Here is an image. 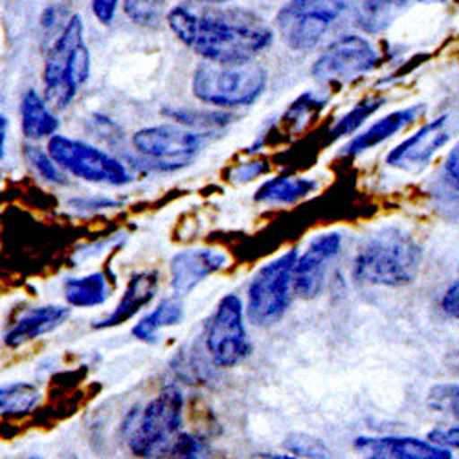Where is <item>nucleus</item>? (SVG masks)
Segmentation results:
<instances>
[{"label":"nucleus","instance_id":"nucleus-1","mask_svg":"<svg viewBox=\"0 0 459 459\" xmlns=\"http://www.w3.org/2000/svg\"><path fill=\"white\" fill-rule=\"evenodd\" d=\"M177 39L204 61L250 63L274 41V31L257 13L239 8L195 10L180 4L168 13Z\"/></svg>","mask_w":459,"mask_h":459},{"label":"nucleus","instance_id":"nucleus-2","mask_svg":"<svg viewBox=\"0 0 459 459\" xmlns=\"http://www.w3.org/2000/svg\"><path fill=\"white\" fill-rule=\"evenodd\" d=\"M423 263L420 245L406 230L380 228L369 234L353 259V278L378 287H406L415 281Z\"/></svg>","mask_w":459,"mask_h":459},{"label":"nucleus","instance_id":"nucleus-3","mask_svg":"<svg viewBox=\"0 0 459 459\" xmlns=\"http://www.w3.org/2000/svg\"><path fill=\"white\" fill-rule=\"evenodd\" d=\"M91 75V52L85 45L83 21L72 15L48 50L43 70L45 100L50 107L66 108Z\"/></svg>","mask_w":459,"mask_h":459},{"label":"nucleus","instance_id":"nucleus-4","mask_svg":"<svg viewBox=\"0 0 459 459\" xmlns=\"http://www.w3.org/2000/svg\"><path fill=\"white\" fill-rule=\"evenodd\" d=\"M269 83L266 68L257 61L250 63H213L203 61L194 74V96L206 105L232 110L254 105Z\"/></svg>","mask_w":459,"mask_h":459},{"label":"nucleus","instance_id":"nucleus-5","mask_svg":"<svg viewBox=\"0 0 459 459\" xmlns=\"http://www.w3.org/2000/svg\"><path fill=\"white\" fill-rule=\"evenodd\" d=\"M184 419L182 392L168 385L140 411H131L124 423L131 452L142 459L164 457L180 436Z\"/></svg>","mask_w":459,"mask_h":459},{"label":"nucleus","instance_id":"nucleus-6","mask_svg":"<svg viewBox=\"0 0 459 459\" xmlns=\"http://www.w3.org/2000/svg\"><path fill=\"white\" fill-rule=\"evenodd\" d=\"M298 250H289L280 257L264 263L248 285L247 313L254 325H276L290 307L294 290V269Z\"/></svg>","mask_w":459,"mask_h":459},{"label":"nucleus","instance_id":"nucleus-7","mask_svg":"<svg viewBox=\"0 0 459 459\" xmlns=\"http://www.w3.org/2000/svg\"><path fill=\"white\" fill-rule=\"evenodd\" d=\"M346 8L348 0H289L276 17V28L290 50L309 52Z\"/></svg>","mask_w":459,"mask_h":459},{"label":"nucleus","instance_id":"nucleus-8","mask_svg":"<svg viewBox=\"0 0 459 459\" xmlns=\"http://www.w3.org/2000/svg\"><path fill=\"white\" fill-rule=\"evenodd\" d=\"M48 152L63 171L92 184L127 186L134 180L118 159L80 140L56 134L48 140Z\"/></svg>","mask_w":459,"mask_h":459},{"label":"nucleus","instance_id":"nucleus-9","mask_svg":"<svg viewBox=\"0 0 459 459\" xmlns=\"http://www.w3.org/2000/svg\"><path fill=\"white\" fill-rule=\"evenodd\" d=\"M206 350L219 368H234L250 355L252 343L245 327L243 301L238 294H226L217 303L206 327Z\"/></svg>","mask_w":459,"mask_h":459},{"label":"nucleus","instance_id":"nucleus-10","mask_svg":"<svg viewBox=\"0 0 459 459\" xmlns=\"http://www.w3.org/2000/svg\"><path fill=\"white\" fill-rule=\"evenodd\" d=\"M133 147L157 171H178L197 159L203 147V133L173 126L145 127L134 133Z\"/></svg>","mask_w":459,"mask_h":459},{"label":"nucleus","instance_id":"nucleus-11","mask_svg":"<svg viewBox=\"0 0 459 459\" xmlns=\"http://www.w3.org/2000/svg\"><path fill=\"white\" fill-rule=\"evenodd\" d=\"M380 65L377 48L360 35H343L333 41L313 63V78L324 83H350Z\"/></svg>","mask_w":459,"mask_h":459},{"label":"nucleus","instance_id":"nucleus-12","mask_svg":"<svg viewBox=\"0 0 459 459\" xmlns=\"http://www.w3.org/2000/svg\"><path fill=\"white\" fill-rule=\"evenodd\" d=\"M452 140V127L448 114L434 118L419 127L413 134L395 145L386 157V164L406 173H420L427 169L432 159Z\"/></svg>","mask_w":459,"mask_h":459},{"label":"nucleus","instance_id":"nucleus-13","mask_svg":"<svg viewBox=\"0 0 459 459\" xmlns=\"http://www.w3.org/2000/svg\"><path fill=\"white\" fill-rule=\"evenodd\" d=\"M342 236L336 232H327L315 236L298 257L294 269V294L303 299H313L322 294L325 287V278L329 264L340 255Z\"/></svg>","mask_w":459,"mask_h":459},{"label":"nucleus","instance_id":"nucleus-14","mask_svg":"<svg viewBox=\"0 0 459 459\" xmlns=\"http://www.w3.org/2000/svg\"><path fill=\"white\" fill-rule=\"evenodd\" d=\"M230 259L217 248H187L173 255L169 263L171 290L184 298L206 278L217 274L228 266Z\"/></svg>","mask_w":459,"mask_h":459},{"label":"nucleus","instance_id":"nucleus-15","mask_svg":"<svg viewBox=\"0 0 459 459\" xmlns=\"http://www.w3.org/2000/svg\"><path fill=\"white\" fill-rule=\"evenodd\" d=\"M355 450L366 459H452L450 448L417 437H357Z\"/></svg>","mask_w":459,"mask_h":459},{"label":"nucleus","instance_id":"nucleus-16","mask_svg":"<svg viewBox=\"0 0 459 459\" xmlns=\"http://www.w3.org/2000/svg\"><path fill=\"white\" fill-rule=\"evenodd\" d=\"M427 114V105L425 103H415L410 105L406 108H399L394 110L386 117H382L380 120H377L373 126H369L364 133L357 134L348 145L346 149L342 151V155L348 157H359L362 152L385 143L386 140L394 138L395 134H399L401 131L408 129L410 126H413L415 122H419Z\"/></svg>","mask_w":459,"mask_h":459},{"label":"nucleus","instance_id":"nucleus-17","mask_svg":"<svg viewBox=\"0 0 459 459\" xmlns=\"http://www.w3.org/2000/svg\"><path fill=\"white\" fill-rule=\"evenodd\" d=\"M159 290V273L157 271H143L134 274L118 301L117 309H114L108 316L94 322V329H110L129 322L133 316H136L147 303L152 301Z\"/></svg>","mask_w":459,"mask_h":459},{"label":"nucleus","instance_id":"nucleus-18","mask_svg":"<svg viewBox=\"0 0 459 459\" xmlns=\"http://www.w3.org/2000/svg\"><path fill=\"white\" fill-rule=\"evenodd\" d=\"M70 316V309L61 307V305H45L26 311L4 334V343L8 348L15 350L24 346V343L39 338L59 325H63Z\"/></svg>","mask_w":459,"mask_h":459},{"label":"nucleus","instance_id":"nucleus-19","mask_svg":"<svg viewBox=\"0 0 459 459\" xmlns=\"http://www.w3.org/2000/svg\"><path fill=\"white\" fill-rule=\"evenodd\" d=\"M318 189V182L309 177H296V175H280L263 182L254 201L259 204H273V206H292L303 199H307Z\"/></svg>","mask_w":459,"mask_h":459},{"label":"nucleus","instance_id":"nucleus-20","mask_svg":"<svg viewBox=\"0 0 459 459\" xmlns=\"http://www.w3.org/2000/svg\"><path fill=\"white\" fill-rule=\"evenodd\" d=\"M21 127L24 138L31 142L52 138L59 129V120L54 117L48 101L33 89L26 91L21 100Z\"/></svg>","mask_w":459,"mask_h":459},{"label":"nucleus","instance_id":"nucleus-21","mask_svg":"<svg viewBox=\"0 0 459 459\" xmlns=\"http://www.w3.org/2000/svg\"><path fill=\"white\" fill-rule=\"evenodd\" d=\"M406 4V0H360L355 10V24L366 33H382L394 24Z\"/></svg>","mask_w":459,"mask_h":459},{"label":"nucleus","instance_id":"nucleus-22","mask_svg":"<svg viewBox=\"0 0 459 459\" xmlns=\"http://www.w3.org/2000/svg\"><path fill=\"white\" fill-rule=\"evenodd\" d=\"M180 299L182 298L173 296V298H168V299L160 301L155 311L149 313L147 316H143L133 327V336L142 340V342L152 343V342H157L162 329L178 325L184 318V305H182Z\"/></svg>","mask_w":459,"mask_h":459},{"label":"nucleus","instance_id":"nucleus-23","mask_svg":"<svg viewBox=\"0 0 459 459\" xmlns=\"http://www.w3.org/2000/svg\"><path fill=\"white\" fill-rule=\"evenodd\" d=\"M63 289L66 303L80 309L100 307L108 298V281L101 273H92L83 278H68Z\"/></svg>","mask_w":459,"mask_h":459},{"label":"nucleus","instance_id":"nucleus-24","mask_svg":"<svg viewBox=\"0 0 459 459\" xmlns=\"http://www.w3.org/2000/svg\"><path fill=\"white\" fill-rule=\"evenodd\" d=\"M162 114L184 127L197 129V131L222 129L234 122V117L228 110H204V108L168 105L162 108Z\"/></svg>","mask_w":459,"mask_h":459},{"label":"nucleus","instance_id":"nucleus-25","mask_svg":"<svg viewBox=\"0 0 459 459\" xmlns=\"http://www.w3.org/2000/svg\"><path fill=\"white\" fill-rule=\"evenodd\" d=\"M385 103H386V98L382 96H371L359 101L350 112L343 114V117L338 118V122L331 127V134H329L331 142L355 134L368 122V118H371L375 112H378L382 107H385Z\"/></svg>","mask_w":459,"mask_h":459},{"label":"nucleus","instance_id":"nucleus-26","mask_svg":"<svg viewBox=\"0 0 459 459\" xmlns=\"http://www.w3.org/2000/svg\"><path fill=\"white\" fill-rule=\"evenodd\" d=\"M41 401V392L31 382H13L0 392L3 415H26Z\"/></svg>","mask_w":459,"mask_h":459},{"label":"nucleus","instance_id":"nucleus-27","mask_svg":"<svg viewBox=\"0 0 459 459\" xmlns=\"http://www.w3.org/2000/svg\"><path fill=\"white\" fill-rule=\"evenodd\" d=\"M22 155L26 164L31 168L35 175H39L43 180L54 186H66V175L57 166V162L50 157L48 151H43L41 147L26 143L22 149Z\"/></svg>","mask_w":459,"mask_h":459},{"label":"nucleus","instance_id":"nucleus-28","mask_svg":"<svg viewBox=\"0 0 459 459\" xmlns=\"http://www.w3.org/2000/svg\"><path fill=\"white\" fill-rule=\"evenodd\" d=\"M168 0H124L126 15L138 26H157L166 13Z\"/></svg>","mask_w":459,"mask_h":459},{"label":"nucleus","instance_id":"nucleus-29","mask_svg":"<svg viewBox=\"0 0 459 459\" xmlns=\"http://www.w3.org/2000/svg\"><path fill=\"white\" fill-rule=\"evenodd\" d=\"M285 448L298 457L307 459H329L331 452L324 441L309 436V434H290L285 439Z\"/></svg>","mask_w":459,"mask_h":459},{"label":"nucleus","instance_id":"nucleus-30","mask_svg":"<svg viewBox=\"0 0 459 459\" xmlns=\"http://www.w3.org/2000/svg\"><path fill=\"white\" fill-rule=\"evenodd\" d=\"M164 459H208V445L195 434H180Z\"/></svg>","mask_w":459,"mask_h":459},{"label":"nucleus","instance_id":"nucleus-31","mask_svg":"<svg viewBox=\"0 0 459 459\" xmlns=\"http://www.w3.org/2000/svg\"><path fill=\"white\" fill-rule=\"evenodd\" d=\"M429 404L434 410L450 411L459 419V385H439L430 390Z\"/></svg>","mask_w":459,"mask_h":459},{"label":"nucleus","instance_id":"nucleus-32","mask_svg":"<svg viewBox=\"0 0 459 459\" xmlns=\"http://www.w3.org/2000/svg\"><path fill=\"white\" fill-rule=\"evenodd\" d=\"M269 169H271L269 162L263 160V159H255V160H250V162L238 164L236 168L228 171L226 178L236 186H241V184H248V182L263 177L264 173H269Z\"/></svg>","mask_w":459,"mask_h":459},{"label":"nucleus","instance_id":"nucleus-33","mask_svg":"<svg viewBox=\"0 0 459 459\" xmlns=\"http://www.w3.org/2000/svg\"><path fill=\"white\" fill-rule=\"evenodd\" d=\"M434 208L437 213L446 219L448 222L459 226V191L448 189H436L434 194Z\"/></svg>","mask_w":459,"mask_h":459},{"label":"nucleus","instance_id":"nucleus-34","mask_svg":"<svg viewBox=\"0 0 459 459\" xmlns=\"http://www.w3.org/2000/svg\"><path fill=\"white\" fill-rule=\"evenodd\" d=\"M325 101L315 98L311 92H305L303 96H299L289 108V112L285 114V118L289 122H298V126L301 124V120H307V117H311L313 112H318L320 107H324Z\"/></svg>","mask_w":459,"mask_h":459},{"label":"nucleus","instance_id":"nucleus-35","mask_svg":"<svg viewBox=\"0 0 459 459\" xmlns=\"http://www.w3.org/2000/svg\"><path fill=\"white\" fill-rule=\"evenodd\" d=\"M120 203H117L114 199L108 197H91V199H72L68 203V206L72 210H75L78 213H92V212H101V210H108L118 206Z\"/></svg>","mask_w":459,"mask_h":459},{"label":"nucleus","instance_id":"nucleus-36","mask_svg":"<svg viewBox=\"0 0 459 459\" xmlns=\"http://www.w3.org/2000/svg\"><path fill=\"white\" fill-rule=\"evenodd\" d=\"M443 178L448 187L459 191V142L448 151L443 164Z\"/></svg>","mask_w":459,"mask_h":459},{"label":"nucleus","instance_id":"nucleus-37","mask_svg":"<svg viewBox=\"0 0 459 459\" xmlns=\"http://www.w3.org/2000/svg\"><path fill=\"white\" fill-rule=\"evenodd\" d=\"M429 441L443 448H459V425L450 429H434L429 432Z\"/></svg>","mask_w":459,"mask_h":459},{"label":"nucleus","instance_id":"nucleus-38","mask_svg":"<svg viewBox=\"0 0 459 459\" xmlns=\"http://www.w3.org/2000/svg\"><path fill=\"white\" fill-rule=\"evenodd\" d=\"M120 0H92V13L103 24L110 26L114 22Z\"/></svg>","mask_w":459,"mask_h":459},{"label":"nucleus","instance_id":"nucleus-39","mask_svg":"<svg viewBox=\"0 0 459 459\" xmlns=\"http://www.w3.org/2000/svg\"><path fill=\"white\" fill-rule=\"evenodd\" d=\"M441 307L448 316L459 320V278L446 289L441 299Z\"/></svg>","mask_w":459,"mask_h":459},{"label":"nucleus","instance_id":"nucleus-40","mask_svg":"<svg viewBox=\"0 0 459 459\" xmlns=\"http://www.w3.org/2000/svg\"><path fill=\"white\" fill-rule=\"evenodd\" d=\"M252 459H301L298 455H285V454H257Z\"/></svg>","mask_w":459,"mask_h":459},{"label":"nucleus","instance_id":"nucleus-41","mask_svg":"<svg viewBox=\"0 0 459 459\" xmlns=\"http://www.w3.org/2000/svg\"><path fill=\"white\" fill-rule=\"evenodd\" d=\"M0 126H3V157H4V152H6V127H8V120H6V117H3V120H0Z\"/></svg>","mask_w":459,"mask_h":459},{"label":"nucleus","instance_id":"nucleus-42","mask_svg":"<svg viewBox=\"0 0 459 459\" xmlns=\"http://www.w3.org/2000/svg\"><path fill=\"white\" fill-rule=\"evenodd\" d=\"M406 3H423V4H437V3H445V0H406Z\"/></svg>","mask_w":459,"mask_h":459},{"label":"nucleus","instance_id":"nucleus-43","mask_svg":"<svg viewBox=\"0 0 459 459\" xmlns=\"http://www.w3.org/2000/svg\"><path fill=\"white\" fill-rule=\"evenodd\" d=\"M199 3H206V4H222V3H228V0H199Z\"/></svg>","mask_w":459,"mask_h":459},{"label":"nucleus","instance_id":"nucleus-44","mask_svg":"<svg viewBox=\"0 0 459 459\" xmlns=\"http://www.w3.org/2000/svg\"><path fill=\"white\" fill-rule=\"evenodd\" d=\"M30 459H43V457H37V455H33V457H30Z\"/></svg>","mask_w":459,"mask_h":459},{"label":"nucleus","instance_id":"nucleus-45","mask_svg":"<svg viewBox=\"0 0 459 459\" xmlns=\"http://www.w3.org/2000/svg\"><path fill=\"white\" fill-rule=\"evenodd\" d=\"M455 3H457V4H459V0H455Z\"/></svg>","mask_w":459,"mask_h":459}]
</instances>
